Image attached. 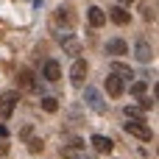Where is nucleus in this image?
Instances as JSON below:
<instances>
[{"instance_id": "4468645a", "label": "nucleus", "mask_w": 159, "mask_h": 159, "mask_svg": "<svg viewBox=\"0 0 159 159\" xmlns=\"http://www.w3.org/2000/svg\"><path fill=\"white\" fill-rule=\"evenodd\" d=\"M59 42L64 45V50H67L70 56H78V42H75V36H73V34H64V36H59Z\"/></svg>"}, {"instance_id": "0eeeda50", "label": "nucleus", "mask_w": 159, "mask_h": 159, "mask_svg": "<svg viewBox=\"0 0 159 159\" xmlns=\"http://www.w3.org/2000/svg\"><path fill=\"white\" fill-rule=\"evenodd\" d=\"M42 75H45V81H61V64L56 59H48L42 67Z\"/></svg>"}, {"instance_id": "f3484780", "label": "nucleus", "mask_w": 159, "mask_h": 159, "mask_svg": "<svg viewBox=\"0 0 159 159\" xmlns=\"http://www.w3.org/2000/svg\"><path fill=\"white\" fill-rule=\"evenodd\" d=\"M145 89H148V84H145V81H134V84H131V95H137V98H143V95H145Z\"/></svg>"}, {"instance_id": "6ab92c4d", "label": "nucleus", "mask_w": 159, "mask_h": 159, "mask_svg": "<svg viewBox=\"0 0 159 159\" xmlns=\"http://www.w3.org/2000/svg\"><path fill=\"white\" fill-rule=\"evenodd\" d=\"M140 109H143V112L154 109V101H151V98H140Z\"/></svg>"}, {"instance_id": "7ed1b4c3", "label": "nucleus", "mask_w": 159, "mask_h": 159, "mask_svg": "<svg viewBox=\"0 0 159 159\" xmlns=\"http://www.w3.org/2000/svg\"><path fill=\"white\" fill-rule=\"evenodd\" d=\"M134 56H137V61H143V64H148L151 59H154V50H151V45H148V39H137V45H134Z\"/></svg>"}, {"instance_id": "2eb2a0df", "label": "nucleus", "mask_w": 159, "mask_h": 159, "mask_svg": "<svg viewBox=\"0 0 159 159\" xmlns=\"http://www.w3.org/2000/svg\"><path fill=\"white\" fill-rule=\"evenodd\" d=\"M42 109L48 115H53V112H59V101L56 98H42Z\"/></svg>"}, {"instance_id": "f03ea898", "label": "nucleus", "mask_w": 159, "mask_h": 159, "mask_svg": "<svg viewBox=\"0 0 159 159\" xmlns=\"http://www.w3.org/2000/svg\"><path fill=\"white\" fill-rule=\"evenodd\" d=\"M17 101H20V95H17L14 89L0 95V117H3V120H8V117L14 115V109H17Z\"/></svg>"}, {"instance_id": "4be33fe9", "label": "nucleus", "mask_w": 159, "mask_h": 159, "mask_svg": "<svg viewBox=\"0 0 159 159\" xmlns=\"http://www.w3.org/2000/svg\"><path fill=\"white\" fill-rule=\"evenodd\" d=\"M126 3H134V0H120V6H126Z\"/></svg>"}, {"instance_id": "f257e3e1", "label": "nucleus", "mask_w": 159, "mask_h": 159, "mask_svg": "<svg viewBox=\"0 0 159 159\" xmlns=\"http://www.w3.org/2000/svg\"><path fill=\"white\" fill-rule=\"evenodd\" d=\"M126 131L134 134V137L143 140V143H151V140H154V131L145 126V120H126Z\"/></svg>"}, {"instance_id": "f8f14e48", "label": "nucleus", "mask_w": 159, "mask_h": 159, "mask_svg": "<svg viewBox=\"0 0 159 159\" xmlns=\"http://www.w3.org/2000/svg\"><path fill=\"white\" fill-rule=\"evenodd\" d=\"M109 20H112V22H117V25H126V22L131 20V14H129V8H126V6H115V8L109 11Z\"/></svg>"}, {"instance_id": "20e7f679", "label": "nucleus", "mask_w": 159, "mask_h": 159, "mask_svg": "<svg viewBox=\"0 0 159 159\" xmlns=\"http://www.w3.org/2000/svg\"><path fill=\"white\" fill-rule=\"evenodd\" d=\"M84 78H87V61H84V59H75L73 67H70V81H73L75 87H81Z\"/></svg>"}, {"instance_id": "ddd939ff", "label": "nucleus", "mask_w": 159, "mask_h": 159, "mask_svg": "<svg viewBox=\"0 0 159 159\" xmlns=\"http://www.w3.org/2000/svg\"><path fill=\"white\" fill-rule=\"evenodd\" d=\"M112 73H115V75H120L123 81H131V78H134L131 67H129V64H123V61H112Z\"/></svg>"}, {"instance_id": "1a4fd4ad", "label": "nucleus", "mask_w": 159, "mask_h": 159, "mask_svg": "<svg viewBox=\"0 0 159 159\" xmlns=\"http://www.w3.org/2000/svg\"><path fill=\"white\" fill-rule=\"evenodd\" d=\"M106 53H109V56H126V53H129V42L120 39V36H115V39L106 42Z\"/></svg>"}, {"instance_id": "aec40b11", "label": "nucleus", "mask_w": 159, "mask_h": 159, "mask_svg": "<svg viewBox=\"0 0 159 159\" xmlns=\"http://www.w3.org/2000/svg\"><path fill=\"white\" fill-rule=\"evenodd\" d=\"M67 157H70V159H92V157H78L75 151H67Z\"/></svg>"}, {"instance_id": "9b49d317", "label": "nucleus", "mask_w": 159, "mask_h": 159, "mask_svg": "<svg viewBox=\"0 0 159 159\" xmlns=\"http://www.w3.org/2000/svg\"><path fill=\"white\" fill-rule=\"evenodd\" d=\"M87 20H89V25H92V28H101V25H106V11H103V8H98V6H89Z\"/></svg>"}, {"instance_id": "9d476101", "label": "nucleus", "mask_w": 159, "mask_h": 159, "mask_svg": "<svg viewBox=\"0 0 159 159\" xmlns=\"http://www.w3.org/2000/svg\"><path fill=\"white\" fill-rule=\"evenodd\" d=\"M92 148L98 151V154H112V148H115V143L109 140V137H103V134H92Z\"/></svg>"}, {"instance_id": "6e6552de", "label": "nucleus", "mask_w": 159, "mask_h": 159, "mask_svg": "<svg viewBox=\"0 0 159 159\" xmlns=\"http://www.w3.org/2000/svg\"><path fill=\"white\" fill-rule=\"evenodd\" d=\"M17 84H20V89H25V92H36V75H34L31 70H20V73H17Z\"/></svg>"}, {"instance_id": "423d86ee", "label": "nucleus", "mask_w": 159, "mask_h": 159, "mask_svg": "<svg viewBox=\"0 0 159 159\" xmlns=\"http://www.w3.org/2000/svg\"><path fill=\"white\" fill-rule=\"evenodd\" d=\"M84 101H87L95 112H106V103H103V98H101V92H98L95 87H87V89H84Z\"/></svg>"}, {"instance_id": "dca6fc26", "label": "nucleus", "mask_w": 159, "mask_h": 159, "mask_svg": "<svg viewBox=\"0 0 159 159\" xmlns=\"http://www.w3.org/2000/svg\"><path fill=\"white\" fill-rule=\"evenodd\" d=\"M126 120H143V109L140 106H126Z\"/></svg>"}, {"instance_id": "412c9836", "label": "nucleus", "mask_w": 159, "mask_h": 159, "mask_svg": "<svg viewBox=\"0 0 159 159\" xmlns=\"http://www.w3.org/2000/svg\"><path fill=\"white\" fill-rule=\"evenodd\" d=\"M6 154H8V145H6V143H0V157H6Z\"/></svg>"}, {"instance_id": "39448f33", "label": "nucleus", "mask_w": 159, "mask_h": 159, "mask_svg": "<svg viewBox=\"0 0 159 159\" xmlns=\"http://www.w3.org/2000/svg\"><path fill=\"white\" fill-rule=\"evenodd\" d=\"M123 89H126V81H123L120 75L109 73V75H106V92H109L112 98H120V95H123Z\"/></svg>"}, {"instance_id": "a211bd4d", "label": "nucleus", "mask_w": 159, "mask_h": 159, "mask_svg": "<svg viewBox=\"0 0 159 159\" xmlns=\"http://www.w3.org/2000/svg\"><path fill=\"white\" fill-rule=\"evenodd\" d=\"M42 148H45V143H42V140H31V137H28V151H31V154H39Z\"/></svg>"}]
</instances>
